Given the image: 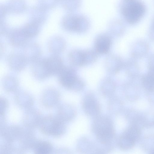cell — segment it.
<instances>
[{
	"mask_svg": "<svg viewBox=\"0 0 154 154\" xmlns=\"http://www.w3.org/2000/svg\"><path fill=\"white\" fill-rule=\"evenodd\" d=\"M62 59L58 56H54L36 61L34 70L37 75L44 79L51 75L58 74L64 67Z\"/></svg>",
	"mask_w": 154,
	"mask_h": 154,
	"instance_id": "6da1fadb",
	"label": "cell"
},
{
	"mask_svg": "<svg viewBox=\"0 0 154 154\" xmlns=\"http://www.w3.org/2000/svg\"><path fill=\"white\" fill-rule=\"evenodd\" d=\"M93 130L102 143H107L114 136V129L111 120L105 117L97 118L93 123Z\"/></svg>",
	"mask_w": 154,
	"mask_h": 154,
	"instance_id": "7a4b0ae2",
	"label": "cell"
},
{
	"mask_svg": "<svg viewBox=\"0 0 154 154\" xmlns=\"http://www.w3.org/2000/svg\"><path fill=\"white\" fill-rule=\"evenodd\" d=\"M40 130L44 134L58 137L65 132L66 127L63 120L58 116L50 115L41 120Z\"/></svg>",
	"mask_w": 154,
	"mask_h": 154,
	"instance_id": "3957f363",
	"label": "cell"
},
{
	"mask_svg": "<svg viewBox=\"0 0 154 154\" xmlns=\"http://www.w3.org/2000/svg\"><path fill=\"white\" fill-rule=\"evenodd\" d=\"M58 75L59 83L67 89L77 91L84 87V82L77 76L76 70L72 67L64 66Z\"/></svg>",
	"mask_w": 154,
	"mask_h": 154,
	"instance_id": "277c9868",
	"label": "cell"
},
{
	"mask_svg": "<svg viewBox=\"0 0 154 154\" xmlns=\"http://www.w3.org/2000/svg\"><path fill=\"white\" fill-rule=\"evenodd\" d=\"M121 14L131 24L137 22L144 12V8L140 2L134 0H122L120 6Z\"/></svg>",
	"mask_w": 154,
	"mask_h": 154,
	"instance_id": "5b68a950",
	"label": "cell"
},
{
	"mask_svg": "<svg viewBox=\"0 0 154 154\" xmlns=\"http://www.w3.org/2000/svg\"><path fill=\"white\" fill-rule=\"evenodd\" d=\"M90 22L87 17L82 14H71L66 16L63 21L64 27L71 32L83 33L90 26Z\"/></svg>",
	"mask_w": 154,
	"mask_h": 154,
	"instance_id": "8992f818",
	"label": "cell"
},
{
	"mask_svg": "<svg viewBox=\"0 0 154 154\" xmlns=\"http://www.w3.org/2000/svg\"><path fill=\"white\" fill-rule=\"evenodd\" d=\"M69 58L71 63L75 66H81L89 64L87 50H73L69 53Z\"/></svg>",
	"mask_w": 154,
	"mask_h": 154,
	"instance_id": "52a82bcc",
	"label": "cell"
},
{
	"mask_svg": "<svg viewBox=\"0 0 154 154\" xmlns=\"http://www.w3.org/2000/svg\"><path fill=\"white\" fill-rule=\"evenodd\" d=\"M125 63L120 57L111 54L108 56L106 59L105 66L109 72L115 74L118 72L124 67Z\"/></svg>",
	"mask_w": 154,
	"mask_h": 154,
	"instance_id": "ba28073f",
	"label": "cell"
},
{
	"mask_svg": "<svg viewBox=\"0 0 154 154\" xmlns=\"http://www.w3.org/2000/svg\"><path fill=\"white\" fill-rule=\"evenodd\" d=\"M83 106L85 113L89 116H96L100 113L99 104L91 95L85 97L83 100Z\"/></svg>",
	"mask_w": 154,
	"mask_h": 154,
	"instance_id": "9c48e42d",
	"label": "cell"
},
{
	"mask_svg": "<svg viewBox=\"0 0 154 154\" xmlns=\"http://www.w3.org/2000/svg\"><path fill=\"white\" fill-rule=\"evenodd\" d=\"M149 45L146 41L140 40L133 45L131 50L132 58L135 59H140L145 57L148 53Z\"/></svg>",
	"mask_w": 154,
	"mask_h": 154,
	"instance_id": "30bf717a",
	"label": "cell"
},
{
	"mask_svg": "<svg viewBox=\"0 0 154 154\" xmlns=\"http://www.w3.org/2000/svg\"><path fill=\"white\" fill-rule=\"evenodd\" d=\"M111 44V39L108 35L102 34L99 35L95 42V51L97 53L104 54L109 51Z\"/></svg>",
	"mask_w": 154,
	"mask_h": 154,
	"instance_id": "8fae6325",
	"label": "cell"
},
{
	"mask_svg": "<svg viewBox=\"0 0 154 154\" xmlns=\"http://www.w3.org/2000/svg\"><path fill=\"white\" fill-rule=\"evenodd\" d=\"M137 140L133 134L126 130L120 137L119 145L122 149H129L133 146Z\"/></svg>",
	"mask_w": 154,
	"mask_h": 154,
	"instance_id": "7c38bea8",
	"label": "cell"
},
{
	"mask_svg": "<svg viewBox=\"0 0 154 154\" xmlns=\"http://www.w3.org/2000/svg\"><path fill=\"white\" fill-rule=\"evenodd\" d=\"M124 67L127 75L132 79H136L140 73V67L136 59L132 58L125 63Z\"/></svg>",
	"mask_w": 154,
	"mask_h": 154,
	"instance_id": "4fadbf2b",
	"label": "cell"
},
{
	"mask_svg": "<svg viewBox=\"0 0 154 154\" xmlns=\"http://www.w3.org/2000/svg\"><path fill=\"white\" fill-rule=\"evenodd\" d=\"M34 152L37 154H48L52 151L53 146L50 142L41 140L35 143L32 146Z\"/></svg>",
	"mask_w": 154,
	"mask_h": 154,
	"instance_id": "5bb4252c",
	"label": "cell"
},
{
	"mask_svg": "<svg viewBox=\"0 0 154 154\" xmlns=\"http://www.w3.org/2000/svg\"><path fill=\"white\" fill-rule=\"evenodd\" d=\"M141 82L143 88L148 92L154 90V75L148 72L142 75Z\"/></svg>",
	"mask_w": 154,
	"mask_h": 154,
	"instance_id": "9a60e30c",
	"label": "cell"
},
{
	"mask_svg": "<svg viewBox=\"0 0 154 154\" xmlns=\"http://www.w3.org/2000/svg\"><path fill=\"white\" fill-rule=\"evenodd\" d=\"M102 90L104 91H113L114 90L115 85L114 82L109 78L104 79L102 83Z\"/></svg>",
	"mask_w": 154,
	"mask_h": 154,
	"instance_id": "2e32d148",
	"label": "cell"
},
{
	"mask_svg": "<svg viewBox=\"0 0 154 154\" xmlns=\"http://www.w3.org/2000/svg\"><path fill=\"white\" fill-rule=\"evenodd\" d=\"M116 21H113L110 26L111 32L116 35H120L122 34L124 31L123 27L121 25L117 24Z\"/></svg>",
	"mask_w": 154,
	"mask_h": 154,
	"instance_id": "e0dca14e",
	"label": "cell"
},
{
	"mask_svg": "<svg viewBox=\"0 0 154 154\" xmlns=\"http://www.w3.org/2000/svg\"><path fill=\"white\" fill-rule=\"evenodd\" d=\"M148 64V72L154 75V53L149 57Z\"/></svg>",
	"mask_w": 154,
	"mask_h": 154,
	"instance_id": "ac0fdd59",
	"label": "cell"
},
{
	"mask_svg": "<svg viewBox=\"0 0 154 154\" xmlns=\"http://www.w3.org/2000/svg\"><path fill=\"white\" fill-rule=\"evenodd\" d=\"M1 115H4L5 112L7 109L8 106V102L7 101L5 98H3L2 99L1 98Z\"/></svg>",
	"mask_w": 154,
	"mask_h": 154,
	"instance_id": "d6986e66",
	"label": "cell"
},
{
	"mask_svg": "<svg viewBox=\"0 0 154 154\" xmlns=\"http://www.w3.org/2000/svg\"><path fill=\"white\" fill-rule=\"evenodd\" d=\"M149 37L151 40L154 41V26L151 28L149 31Z\"/></svg>",
	"mask_w": 154,
	"mask_h": 154,
	"instance_id": "ffe728a7",
	"label": "cell"
}]
</instances>
